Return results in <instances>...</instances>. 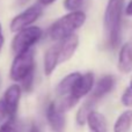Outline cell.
<instances>
[{
  "instance_id": "obj_26",
  "label": "cell",
  "mask_w": 132,
  "mask_h": 132,
  "mask_svg": "<svg viewBox=\"0 0 132 132\" xmlns=\"http://www.w3.org/2000/svg\"><path fill=\"white\" fill-rule=\"evenodd\" d=\"M29 132H39V129L37 128L36 125H32L31 128H30V131Z\"/></svg>"
},
{
  "instance_id": "obj_24",
  "label": "cell",
  "mask_w": 132,
  "mask_h": 132,
  "mask_svg": "<svg viewBox=\"0 0 132 132\" xmlns=\"http://www.w3.org/2000/svg\"><path fill=\"white\" fill-rule=\"evenodd\" d=\"M4 35H2V29H1V23H0V51H1L2 49V45H4Z\"/></svg>"
},
{
  "instance_id": "obj_2",
  "label": "cell",
  "mask_w": 132,
  "mask_h": 132,
  "mask_svg": "<svg viewBox=\"0 0 132 132\" xmlns=\"http://www.w3.org/2000/svg\"><path fill=\"white\" fill-rule=\"evenodd\" d=\"M86 21V14L81 11L70 12L68 14L58 19L49 30V35L53 41H60L71 34H74L77 29L82 27Z\"/></svg>"
},
{
  "instance_id": "obj_25",
  "label": "cell",
  "mask_w": 132,
  "mask_h": 132,
  "mask_svg": "<svg viewBox=\"0 0 132 132\" xmlns=\"http://www.w3.org/2000/svg\"><path fill=\"white\" fill-rule=\"evenodd\" d=\"M28 1H29V0H16V4H18V6H23V5H26Z\"/></svg>"
},
{
  "instance_id": "obj_18",
  "label": "cell",
  "mask_w": 132,
  "mask_h": 132,
  "mask_svg": "<svg viewBox=\"0 0 132 132\" xmlns=\"http://www.w3.org/2000/svg\"><path fill=\"white\" fill-rule=\"evenodd\" d=\"M85 0H64V7L68 12L79 11L82 7Z\"/></svg>"
},
{
  "instance_id": "obj_6",
  "label": "cell",
  "mask_w": 132,
  "mask_h": 132,
  "mask_svg": "<svg viewBox=\"0 0 132 132\" xmlns=\"http://www.w3.org/2000/svg\"><path fill=\"white\" fill-rule=\"evenodd\" d=\"M42 12H43V8H42L41 4H35L32 6L28 7L26 11H23L22 13L16 15L12 20L11 30L13 32H18L19 30L31 26L42 15Z\"/></svg>"
},
{
  "instance_id": "obj_10",
  "label": "cell",
  "mask_w": 132,
  "mask_h": 132,
  "mask_svg": "<svg viewBox=\"0 0 132 132\" xmlns=\"http://www.w3.org/2000/svg\"><path fill=\"white\" fill-rule=\"evenodd\" d=\"M114 86H115V78L112 75L102 77L96 84L90 97H93L95 101L98 100V98L103 97L104 95H107L108 93H110L112 90V88H114Z\"/></svg>"
},
{
  "instance_id": "obj_20",
  "label": "cell",
  "mask_w": 132,
  "mask_h": 132,
  "mask_svg": "<svg viewBox=\"0 0 132 132\" xmlns=\"http://www.w3.org/2000/svg\"><path fill=\"white\" fill-rule=\"evenodd\" d=\"M21 82H22L23 89H24V90H27V92H29L30 89L32 88V82H34V72L29 73V74H28L24 79L21 80Z\"/></svg>"
},
{
  "instance_id": "obj_15",
  "label": "cell",
  "mask_w": 132,
  "mask_h": 132,
  "mask_svg": "<svg viewBox=\"0 0 132 132\" xmlns=\"http://www.w3.org/2000/svg\"><path fill=\"white\" fill-rule=\"evenodd\" d=\"M132 125V110H125L117 118L114 125V132H128Z\"/></svg>"
},
{
  "instance_id": "obj_5",
  "label": "cell",
  "mask_w": 132,
  "mask_h": 132,
  "mask_svg": "<svg viewBox=\"0 0 132 132\" xmlns=\"http://www.w3.org/2000/svg\"><path fill=\"white\" fill-rule=\"evenodd\" d=\"M42 29L36 26H29L27 28L19 30L16 36L12 42V49L15 53H20L30 49L36 42L39 41L42 37Z\"/></svg>"
},
{
  "instance_id": "obj_11",
  "label": "cell",
  "mask_w": 132,
  "mask_h": 132,
  "mask_svg": "<svg viewBox=\"0 0 132 132\" xmlns=\"http://www.w3.org/2000/svg\"><path fill=\"white\" fill-rule=\"evenodd\" d=\"M59 64V44L51 46L44 56V73L45 75H51L57 65Z\"/></svg>"
},
{
  "instance_id": "obj_19",
  "label": "cell",
  "mask_w": 132,
  "mask_h": 132,
  "mask_svg": "<svg viewBox=\"0 0 132 132\" xmlns=\"http://www.w3.org/2000/svg\"><path fill=\"white\" fill-rule=\"evenodd\" d=\"M121 100H122V103H123L125 107H132V79H131V82H130V85H129V87L123 93V95H122Z\"/></svg>"
},
{
  "instance_id": "obj_12",
  "label": "cell",
  "mask_w": 132,
  "mask_h": 132,
  "mask_svg": "<svg viewBox=\"0 0 132 132\" xmlns=\"http://www.w3.org/2000/svg\"><path fill=\"white\" fill-rule=\"evenodd\" d=\"M86 122L88 123L90 132H108L107 121L101 112L92 110L87 116Z\"/></svg>"
},
{
  "instance_id": "obj_8",
  "label": "cell",
  "mask_w": 132,
  "mask_h": 132,
  "mask_svg": "<svg viewBox=\"0 0 132 132\" xmlns=\"http://www.w3.org/2000/svg\"><path fill=\"white\" fill-rule=\"evenodd\" d=\"M58 44H59V63H64L74 55L79 45V38L75 34H71L65 38L60 39Z\"/></svg>"
},
{
  "instance_id": "obj_22",
  "label": "cell",
  "mask_w": 132,
  "mask_h": 132,
  "mask_svg": "<svg viewBox=\"0 0 132 132\" xmlns=\"http://www.w3.org/2000/svg\"><path fill=\"white\" fill-rule=\"evenodd\" d=\"M125 14L126 15H129V16H132V0H130V2H129L128 6H126Z\"/></svg>"
},
{
  "instance_id": "obj_14",
  "label": "cell",
  "mask_w": 132,
  "mask_h": 132,
  "mask_svg": "<svg viewBox=\"0 0 132 132\" xmlns=\"http://www.w3.org/2000/svg\"><path fill=\"white\" fill-rule=\"evenodd\" d=\"M80 75H81V74H80V73H78V72L71 73V74L66 75L64 79H63L62 81L58 84L57 89H56L57 95H59V96L68 95V94H70V92L72 90L73 86H74L75 82H77V80L79 79Z\"/></svg>"
},
{
  "instance_id": "obj_3",
  "label": "cell",
  "mask_w": 132,
  "mask_h": 132,
  "mask_svg": "<svg viewBox=\"0 0 132 132\" xmlns=\"http://www.w3.org/2000/svg\"><path fill=\"white\" fill-rule=\"evenodd\" d=\"M94 79L95 78H94V74L92 72H87L85 74L80 75L79 79L75 82V85L73 86L72 90L70 92L68 95L64 96V98L60 102V104L58 105V108L64 112L72 109L79 102V100L82 96L87 95L92 90V88L94 86Z\"/></svg>"
},
{
  "instance_id": "obj_23",
  "label": "cell",
  "mask_w": 132,
  "mask_h": 132,
  "mask_svg": "<svg viewBox=\"0 0 132 132\" xmlns=\"http://www.w3.org/2000/svg\"><path fill=\"white\" fill-rule=\"evenodd\" d=\"M56 0H38V4H41L42 6H48V5L53 4Z\"/></svg>"
},
{
  "instance_id": "obj_17",
  "label": "cell",
  "mask_w": 132,
  "mask_h": 132,
  "mask_svg": "<svg viewBox=\"0 0 132 132\" xmlns=\"http://www.w3.org/2000/svg\"><path fill=\"white\" fill-rule=\"evenodd\" d=\"M22 129L23 124L15 116L8 117V119L0 125V132H21Z\"/></svg>"
},
{
  "instance_id": "obj_9",
  "label": "cell",
  "mask_w": 132,
  "mask_h": 132,
  "mask_svg": "<svg viewBox=\"0 0 132 132\" xmlns=\"http://www.w3.org/2000/svg\"><path fill=\"white\" fill-rule=\"evenodd\" d=\"M21 96V87L19 85H13L11 86L5 93L4 102L6 104L7 111H8V116H15L16 110H18L19 101H20Z\"/></svg>"
},
{
  "instance_id": "obj_1",
  "label": "cell",
  "mask_w": 132,
  "mask_h": 132,
  "mask_svg": "<svg viewBox=\"0 0 132 132\" xmlns=\"http://www.w3.org/2000/svg\"><path fill=\"white\" fill-rule=\"evenodd\" d=\"M124 8V0H109L104 12V30L111 46H117L121 42L122 14Z\"/></svg>"
},
{
  "instance_id": "obj_27",
  "label": "cell",
  "mask_w": 132,
  "mask_h": 132,
  "mask_svg": "<svg viewBox=\"0 0 132 132\" xmlns=\"http://www.w3.org/2000/svg\"><path fill=\"white\" fill-rule=\"evenodd\" d=\"M0 86H1V78H0Z\"/></svg>"
},
{
  "instance_id": "obj_7",
  "label": "cell",
  "mask_w": 132,
  "mask_h": 132,
  "mask_svg": "<svg viewBox=\"0 0 132 132\" xmlns=\"http://www.w3.org/2000/svg\"><path fill=\"white\" fill-rule=\"evenodd\" d=\"M46 118L53 132H64L66 125L64 111H62L58 105H56V103L52 102L49 104L46 110Z\"/></svg>"
},
{
  "instance_id": "obj_21",
  "label": "cell",
  "mask_w": 132,
  "mask_h": 132,
  "mask_svg": "<svg viewBox=\"0 0 132 132\" xmlns=\"http://www.w3.org/2000/svg\"><path fill=\"white\" fill-rule=\"evenodd\" d=\"M6 117H9L8 111H7V108H6V104H5L4 100H0V123H1Z\"/></svg>"
},
{
  "instance_id": "obj_16",
  "label": "cell",
  "mask_w": 132,
  "mask_h": 132,
  "mask_svg": "<svg viewBox=\"0 0 132 132\" xmlns=\"http://www.w3.org/2000/svg\"><path fill=\"white\" fill-rule=\"evenodd\" d=\"M94 102H95V100H94L93 97H89L88 100L81 105V108L79 109V111H78V114H77V122L79 125H84V124L86 123L87 116H88V114L93 110Z\"/></svg>"
},
{
  "instance_id": "obj_13",
  "label": "cell",
  "mask_w": 132,
  "mask_h": 132,
  "mask_svg": "<svg viewBox=\"0 0 132 132\" xmlns=\"http://www.w3.org/2000/svg\"><path fill=\"white\" fill-rule=\"evenodd\" d=\"M118 70L122 73H129L132 71V45L130 43L124 44L119 51Z\"/></svg>"
},
{
  "instance_id": "obj_4",
  "label": "cell",
  "mask_w": 132,
  "mask_h": 132,
  "mask_svg": "<svg viewBox=\"0 0 132 132\" xmlns=\"http://www.w3.org/2000/svg\"><path fill=\"white\" fill-rule=\"evenodd\" d=\"M31 72H34V51L30 48L16 53L11 67V78L14 81H21Z\"/></svg>"
}]
</instances>
